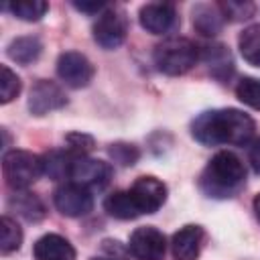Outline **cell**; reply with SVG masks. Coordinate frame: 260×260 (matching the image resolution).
I'll return each instance as SVG.
<instances>
[{
    "label": "cell",
    "instance_id": "17",
    "mask_svg": "<svg viewBox=\"0 0 260 260\" xmlns=\"http://www.w3.org/2000/svg\"><path fill=\"white\" fill-rule=\"evenodd\" d=\"M8 207L16 211V215L24 217L26 221H41L45 217V205L43 201L28 191H14L8 199Z\"/></svg>",
    "mask_w": 260,
    "mask_h": 260
},
{
    "label": "cell",
    "instance_id": "23",
    "mask_svg": "<svg viewBox=\"0 0 260 260\" xmlns=\"http://www.w3.org/2000/svg\"><path fill=\"white\" fill-rule=\"evenodd\" d=\"M236 95L242 104L260 110V79L256 77H242L236 85Z\"/></svg>",
    "mask_w": 260,
    "mask_h": 260
},
{
    "label": "cell",
    "instance_id": "14",
    "mask_svg": "<svg viewBox=\"0 0 260 260\" xmlns=\"http://www.w3.org/2000/svg\"><path fill=\"white\" fill-rule=\"evenodd\" d=\"M35 260H75V248L59 234H45L32 246Z\"/></svg>",
    "mask_w": 260,
    "mask_h": 260
},
{
    "label": "cell",
    "instance_id": "2",
    "mask_svg": "<svg viewBox=\"0 0 260 260\" xmlns=\"http://www.w3.org/2000/svg\"><path fill=\"white\" fill-rule=\"evenodd\" d=\"M246 183V167L232 150L215 152L199 177V189L207 197H234Z\"/></svg>",
    "mask_w": 260,
    "mask_h": 260
},
{
    "label": "cell",
    "instance_id": "4",
    "mask_svg": "<svg viewBox=\"0 0 260 260\" xmlns=\"http://www.w3.org/2000/svg\"><path fill=\"white\" fill-rule=\"evenodd\" d=\"M2 175L14 191H24L43 175V156L28 150H8L2 156Z\"/></svg>",
    "mask_w": 260,
    "mask_h": 260
},
{
    "label": "cell",
    "instance_id": "22",
    "mask_svg": "<svg viewBox=\"0 0 260 260\" xmlns=\"http://www.w3.org/2000/svg\"><path fill=\"white\" fill-rule=\"evenodd\" d=\"M16 18L20 20H26V22H35V20H41L47 10H49V4L43 2V0H16L12 4L6 6Z\"/></svg>",
    "mask_w": 260,
    "mask_h": 260
},
{
    "label": "cell",
    "instance_id": "24",
    "mask_svg": "<svg viewBox=\"0 0 260 260\" xmlns=\"http://www.w3.org/2000/svg\"><path fill=\"white\" fill-rule=\"evenodd\" d=\"M0 73H2V77H0V102L2 104H8V102H12L20 93L22 81H20V77L8 65H2L0 67Z\"/></svg>",
    "mask_w": 260,
    "mask_h": 260
},
{
    "label": "cell",
    "instance_id": "31",
    "mask_svg": "<svg viewBox=\"0 0 260 260\" xmlns=\"http://www.w3.org/2000/svg\"><path fill=\"white\" fill-rule=\"evenodd\" d=\"M89 260H118V258H112V256H93V258H89Z\"/></svg>",
    "mask_w": 260,
    "mask_h": 260
},
{
    "label": "cell",
    "instance_id": "28",
    "mask_svg": "<svg viewBox=\"0 0 260 260\" xmlns=\"http://www.w3.org/2000/svg\"><path fill=\"white\" fill-rule=\"evenodd\" d=\"M73 8H77L79 12H85V14H102L108 8V4L98 2V0H93V2H73Z\"/></svg>",
    "mask_w": 260,
    "mask_h": 260
},
{
    "label": "cell",
    "instance_id": "19",
    "mask_svg": "<svg viewBox=\"0 0 260 260\" xmlns=\"http://www.w3.org/2000/svg\"><path fill=\"white\" fill-rule=\"evenodd\" d=\"M73 156L75 154L69 150H49L47 154H43V173L55 181L69 179Z\"/></svg>",
    "mask_w": 260,
    "mask_h": 260
},
{
    "label": "cell",
    "instance_id": "5",
    "mask_svg": "<svg viewBox=\"0 0 260 260\" xmlns=\"http://www.w3.org/2000/svg\"><path fill=\"white\" fill-rule=\"evenodd\" d=\"M128 35L126 14L118 8H106L93 22V41L102 49H118Z\"/></svg>",
    "mask_w": 260,
    "mask_h": 260
},
{
    "label": "cell",
    "instance_id": "1",
    "mask_svg": "<svg viewBox=\"0 0 260 260\" xmlns=\"http://www.w3.org/2000/svg\"><path fill=\"white\" fill-rule=\"evenodd\" d=\"M254 130V120L236 108L205 110L191 122V136L205 146H244L252 140Z\"/></svg>",
    "mask_w": 260,
    "mask_h": 260
},
{
    "label": "cell",
    "instance_id": "12",
    "mask_svg": "<svg viewBox=\"0 0 260 260\" xmlns=\"http://www.w3.org/2000/svg\"><path fill=\"white\" fill-rule=\"evenodd\" d=\"M140 26L150 35H165L177 24V10L171 2H148L138 10Z\"/></svg>",
    "mask_w": 260,
    "mask_h": 260
},
{
    "label": "cell",
    "instance_id": "7",
    "mask_svg": "<svg viewBox=\"0 0 260 260\" xmlns=\"http://www.w3.org/2000/svg\"><path fill=\"white\" fill-rule=\"evenodd\" d=\"M93 73H95V69H93L91 61L79 51H65L57 59L59 79L73 89H81V87L89 85V81L93 79Z\"/></svg>",
    "mask_w": 260,
    "mask_h": 260
},
{
    "label": "cell",
    "instance_id": "3",
    "mask_svg": "<svg viewBox=\"0 0 260 260\" xmlns=\"http://www.w3.org/2000/svg\"><path fill=\"white\" fill-rule=\"evenodd\" d=\"M154 65L165 75H183L199 61V47L185 37H171L156 45L152 53Z\"/></svg>",
    "mask_w": 260,
    "mask_h": 260
},
{
    "label": "cell",
    "instance_id": "26",
    "mask_svg": "<svg viewBox=\"0 0 260 260\" xmlns=\"http://www.w3.org/2000/svg\"><path fill=\"white\" fill-rule=\"evenodd\" d=\"M225 20H246L254 14V4L252 2H238V0H228L217 4Z\"/></svg>",
    "mask_w": 260,
    "mask_h": 260
},
{
    "label": "cell",
    "instance_id": "6",
    "mask_svg": "<svg viewBox=\"0 0 260 260\" xmlns=\"http://www.w3.org/2000/svg\"><path fill=\"white\" fill-rule=\"evenodd\" d=\"M69 179L85 189H104L112 179V165L91 156H73Z\"/></svg>",
    "mask_w": 260,
    "mask_h": 260
},
{
    "label": "cell",
    "instance_id": "16",
    "mask_svg": "<svg viewBox=\"0 0 260 260\" xmlns=\"http://www.w3.org/2000/svg\"><path fill=\"white\" fill-rule=\"evenodd\" d=\"M6 53L12 61H16L18 65H30L35 63L41 53H43V43L39 41V37L26 35V37H16L8 43Z\"/></svg>",
    "mask_w": 260,
    "mask_h": 260
},
{
    "label": "cell",
    "instance_id": "15",
    "mask_svg": "<svg viewBox=\"0 0 260 260\" xmlns=\"http://www.w3.org/2000/svg\"><path fill=\"white\" fill-rule=\"evenodd\" d=\"M223 14L217 4H197L193 8V26L205 37H213L223 26Z\"/></svg>",
    "mask_w": 260,
    "mask_h": 260
},
{
    "label": "cell",
    "instance_id": "21",
    "mask_svg": "<svg viewBox=\"0 0 260 260\" xmlns=\"http://www.w3.org/2000/svg\"><path fill=\"white\" fill-rule=\"evenodd\" d=\"M22 244V230L10 215H2L0 219V252L12 254Z\"/></svg>",
    "mask_w": 260,
    "mask_h": 260
},
{
    "label": "cell",
    "instance_id": "11",
    "mask_svg": "<svg viewBox=\"0 0 260 260\" xmlns=\"http://www.w3.org/2000/svg\"><path fill=\"white\" fill-rule=\"evenodd\" d=\"M67 104L65 91L49 79H39L28 91V110L32 116H45Z\"/></svg>",
    "mask_w": 260,
    "mask_h": 260
},
{
    "label": "cell",
    "instance_id": "30",
    "mask_svg": "<svg viewBox=\"0 0 260 260\" xmlns=\"http://www.w3.org/2000/svg\"><path fill=\"white\" fill-rule=\"evenodd\" d=\"M252 207H254V215H256V219L260 221V193H256V195H254Z\"/></svg>",
    "mask_w": 260,
    "mask_h": 260
},
{
    "label": "cell",
    "instance_id": "18",
    "mask_svg": "<svg viewBox=\"0 0 260 260\" xmlns=\"http://www.w3.org/2000/svg\"><path fill=\"white\" fill-rule=\"evenodd\" d=\"M104 209L108 215L116 217V219H136L140 213L136 201L132 199L130 191H114L112 195H108L104 199Z\"/></svg>",
    "mask_w": 260,
    "mask_h": 260
},
{
    "label": "cell",
    "instance_id": "10",
    "mask_svg": "<svg viewBox=\"0 0 260 260\" xmlns=\"http://www.w3.org/2000/svg\"><path fill=\"white\" fill-rule=\"evenodd\" d=\"M130 195L136 201L140 213H154L167 201V185L152 175H142L132 183Z\"/></svg>",
    "mask_w": 260,
    "mask_h": 260
},
{
    "label": "cell",
    "instance_id": "27",
    "mask_svg": "<svg viewBox=\"0 0 260 260\" xmlns=\"http://www.w3.org/2000/svg\"><path fill=\"white\" fill-rule=\"evenodd\" d=\"M67 142V150L73 152L75 156H87V152L93 148V138L81 132H71L65 138Z\"/></svg>",
    "mask_w": 260,
    "mask_h": 260
},
{
    "label": "cell",
    "instance_id": "8",
    "mask_svg": "<svg viewBox=\"0 0 260 260\" xmlns=\"http://www.w3.org/2000/svg\"><path fill=\"white\" fill-rule=\"evenodd\" d=\"M128 252L136 260H162L167 254V238L154 225L136 228L130 234Z\"/></svg>",
    "mask_w": 260,
    "mask_h": 260
},
{
    "label": "cell",
    "instance_id": "9",
    "mask_svg": "<svg viewBox=\"0 0 260 260\" xmlns=\"http://www.w3.org/2000/svg\"><path fill=\"white\" fill-rule=\"evenodd\" d=\"M53 203L59 213L67 217H81L87 215L93 207L91 191L77 185V183H65L53 193Z\"/></svg>",
    "mask_w": 260,
    "mask_h": 260
},
{
    "label": "cell",
    "instance_id": "29",
    "mask_svg": "<svg viewBox=\"0 0 260 260\" xmlns=\"http://www.w3.org/2000/svg\"><path fill=\"white\" fill-rule=\"evenodd\" d=\"M250 162H252L254 171L260 175V138L250 146Z\"/></svg>",
    "mask_w": 260,
    "mask_h": 260
},
{
    "label": "cell",
    "instance_id": "13",
    "mask_svg": "<svg viewBox=\"0 0 260 260\" xmlns=\"http://www.w3.org/2000/svg\"><path fill=\"white\" fill-rule=\"evenodd\" d=\"M205 242V230L197 223H187L171 238V254L175 260H197Z\"/></svg>",
    "mask_w": 260,
    "mask_h": 260
},
{
    "label": "cell",
    "instance_id": "20",
    "mask_svg": "<svg viewBox=\"0 0 260 260\" xmlns=\"http://www.w3.org/2000/svg\"><path fill=\"white\" fill-rule=\"evenodd\" d=\"M238 49L246 63L260 67V24H250L240 32Z\"/></svg>",
    "mask_w": 260,
    "mask_h": 260
},
{
    "label": "cell",
    "instance_id": "25",
    "mask_svg": "<svg viewBox=\"0 0 260 260\" xmlns=\"http://www.w3.org/2000/svg\"><path fill=\"white\" fill-rule=\"evenodd\" d=\"M108 154H110V158L114 162H118L122 167H132L138 160V156H140L138 148L134 144H128V142H114V144H110Z\"/></svg>",
    "mask_w": 260,
    "mask_h": 260
}]
</instances>
